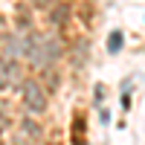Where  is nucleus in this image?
Instances as JSON below:
<instances>
[{
	"label": "nucleus",
	"mask_w": 145,
	"mask_h": 145,
	"mask_svg": "<svg viewBox=\"0 0 145 145\" xmlns=\"http://www.w3.org/2000/svg\"><path fill=\"white\" fill-rule=\"evenodd\" d=\"M26 38V58L35 64V67H52L58 61V55H61V38H55V35H38V32H29L23 35Z\"/></svg>",
	"instance_id": "nucleus-1"
},
{
	"label": "nucleus",
	"mask_w": 145,
	"mask_h": 145,
	"mask_svg": "<svg viewBox=\"0 0 145 145\" xmlns=\"http://www.w3.org/2000/svg\"><path fill=\"white\" fill-rule=\"evenodd\" d=\"M3 35H6V20L0 18V38H3Z\"/></svg>",
	"instance_id": "nucleus-8"
},
{
	"label": "nucleus",
	"mask_w": 145,
	"mask_h": 145,
	"mask_svg": "<svg viewBox=\"0 0 145 145\" xmlns=\"http://www.w3.org/2000/svg\"><path fill=\"white\" fill-rule=\"evenodd\" d=\"M50 20L55 23V26H58V23H67V20H70V9H67L64 3L52 6V9H50Z\"/></svg>",
	"instance_id": "nucleus-3"
},
{
	"label": "nucleus",
	"mask_w": 145,
	"mask_h": 145,
	"mask_svg": "<svg viewBox=\"0 0 145 145\" xmlns=\"http://www.w3.org/2000/svg\"><path fill=\"white\" fill-rule=\"evenodd\" d=\"M6 70H9V61L0 55V90H9V84H6Z\"/></svg>",
	"instance_id": "nucleus-6"
},
{
	"label": "nucleus",
	"mask_w": 145,
	"mask_h": 145,
	"mask_svg": "<svg viewBox=\"0 0 145 145\" xmlns=\"http://www.w3.org/2000/svg\"><path fill=\"white\" fill-rule=\"evenodd\" d=\"M107 50H110V52H119V50H122V32H110V38H107Z\"/></svg>",
	"instance_id": "nucleus-5"
},
{
	"label": "nucleus",
	"mask_w": 145,
	"mask_h": 145,
	"mask_svg": "<svg viewBox=\"0 0 145 145\" xmlns=\"http://www.w3.org/2000/svg\"><path fill=\"white\" fill-rule=\"evenodd\" d=\"M20 134H26V139H41V125H35L32 119L20 122Z\"/></svg>",
	"instance_id": "nucleus-4"
},
{
	"label": "nucleus",
	"mask_w": 145,
	"mask_h": 145,
	"mask_svg": "<svg viewBox=\"0 0 145 145\" xmlns=\"http://www.w3.org/2000/svg\"><path fill=\"white\" fill-rule=\"evenodd\" d=\"M58 3H61V0H32V6H38V9H46V12H50L52 6H58Z\"/></svg>",
	"instance_id": "nucleus-7"
},
{
	"label": "nucleus",
	"mask_w": 145,
	"mask_h": 145,
	"mask_svg": "<svg viewBox=\"0 0 145 145\" xmlns=\"http://www.w3.org/2000/svg\"><path fill=\"white\" fill-rule=\"evenodd\" d=\"M46 87L41 81H23V90H20V99H23V107L32 113V116H38L44 113V107H46Z\"/></svg>",
	"instance_id": "nucleus-2"
}]
</instances>
